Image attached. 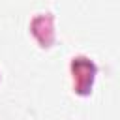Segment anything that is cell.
<instances>
[{
  "mask_svg": "<svg viewBox=\"0 0 120 120\" xmlns=\"http://www.w3.org/2000/svg\"><path fill=\"white\" fill-rule=\"evenodd\" d=\"M71 73H73V86L75 92L79 94H88L92 84H94V77L98 73L96 64L86 58V56H75L71 60Z\"/></svg>",
  "mask_w": 120,
  "mask_h": 120,
  "instance_id": "1",
  "label": "cell"
}]
</instances>
